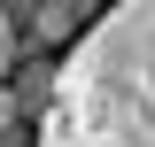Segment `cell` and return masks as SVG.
<instances>
[{"mask_svg":"<svg viewBox=\"0 0 155 147\" xmlns=\"http://www.w3.org/2000/svg\"><path fill=\"white\" fill-rule=\"evenodd\" d=\"M31 147H155V0H116L78 31Z\"/></svg>","mask_w":155,"mask_h":147,"instance_id":"cell-1","label":"cell"},{"mask_svg":"<svg viewBox=\"0 0 155 147\" xmlns=\"http://www.w3.org/2000/svg\"><path fill=\"white\" fill-rule=\"evenodd\" d=\"M8 93H16V109H23V116H31V109H47V101H54V62H23Z\"/></svg>","mask_w":155,"mask_h":147,"instance_id":"cell-2","label":"cell"},{"mask_svg":"<svg viewBox=\"0 0 155 147\" xmlns=\"http://www.w3.org/2000/svg\"><path fill=\"white\" fill-rule=\"evenodd\" d=\"M0 16L16 23V31H23L31 16H78V23H85V16H93V0H0Z\"/></svg>","mask_w":155,"mask_h":147,"instance_id":"cell-3","label":"cell"},{"mask_svg":"<svg viewBox=\"0 0 155 147\" xmlns=\"http://www.w3.org/2000/svg\"><path fill=\"white\" fill-rule=\"evenodd\" d=\"M16 54H23V39H16V23L0 16V85H8V70H16Z\"/></svg>","mask_w":155,"mask_h":147,"instance_id":"cell-4","label":"cell"},{"mask_svg":"<svg viewBox=\"0 0 155 147\" xmlns=\"http://www.w3.org/2000/svg\"><path fill=\"white\" fill-rule=\"evenodd\" d=\"M0 132H23V109H16V93L0 85Z\"/></svg>","mask_w":155,"mask_h":147,"instance_id":"cell-5","label":"cell"},{"mask_svg":"<svg viewBox=\"0 0 155 147\" xmlns=\"http://www.w3.org/2000/svg\"><path fill=\"white\" fill-rule=\"evenodd\" d=\"M0 147H23V132H0Z\"/></svg>","mask_w":155,"mask_h":147,"instance_id":"cell-6","label":"cell"}]
</instances>
